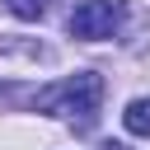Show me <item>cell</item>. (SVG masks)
Segmentation results:
<instances>
[{"instance_id": "cell-1", "label": "cell", "mask_w": 150, "mask_h": 150, "mask_svg": "<svg viewBox=\"0 0 150 150\" xmlns=\"http://www.w3.org/2000/svg\"><path fill=\"white\" fill-rule=\"evenodd\" d=\"M33 103H38L42 112H61V117H70V122L89 127V122H94V112H98V103H103V80H98L94 70H80V75H66V80H56V84L38 89V94H33Z\"/></svg>"}, {"instance_id": "cell-2", "label": "cell", "mask_w": 150, "mask_h": 150, "mask_svg": "<svg viewBox=\"0 0 150 150\" xmlns=\"http://www.w3.org/2000/svg\"><path fill=\"white\" fill-rule=\"evenodd\" d=\"M117 19H122V0H84L70 14V38H84V42L112 38Z\"/></svg>"}, {"instance_id": "cell-3", "label": "cell", "mask_w": 150, "mask_h": 150, "mask_svg": "<svg viewBox=\"0 0 150 150\" xmlns=\"http://www.w3.org/2000/svg\"><path fill=\"white\" fill-rule=\"evenodd\" d=\"M122 127L131 136H150V98H131L127 112H122Z\"/></svg>"}, {"instance_id": "cell-4", "label": "cell", "mask_w": 150, "mask_h": 150, "mask_svg": "<svg viewBox=\"0 0 150 150\" xmlns=\"http://www.w3.org/2000/svg\"><path fill=\"white\" fill-rule=\"evenodd\" d=\"M5 9H9L14 19H28V23H33V19H42V14L52 9V0H5Z\"/></svg>"}]
</instances>
